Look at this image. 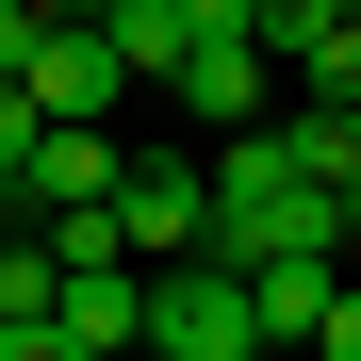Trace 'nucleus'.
<instances>
[{"label": "nucleus", "mask_w": 361, "mask_h": 361, "mask_svg": "<svg viewBox=\"0 0 361 361\" xmlns=\"http://www.w3.org/2000/svg\"><path fill=\"white\" fill-rule=\"evenodd\" d=\"M115 230H132V263H197V230H214V164L132 148V164H115Z\"/></svg>", "instance_id": "4"}, {"label": "nucleus", "mask_w": 361, "mask_h": 361, "mask_svg": "<svg viewBox=\"0 0 361 361\" xmlns=\"http://www.w3.org/2000/svg\"><path fill=\"white\" fill-rule=\"evenodd\" d=\"M33 33H49V17H33V0H0V82H17V66H33Z\"/></svg>", "instance_id": "15"}, {"label": "nucleus", "mask_w": 361, "mask_h": 361, "mask_svg": "<svg viewBox=\"0 0 361 361\" xmlns=\"http://www.w3.org/2000/svg\"><path fill=\"white\" fill-rule=\"evenodd\" d=\"M345 17H361V0H247V33L279 49V66H312V49H329Z\"/></svg>", "instance_id": "11"}, {"label": "nucleus", "mask_w": 361, "mask_h": 361, "mask_svg": "<svg viewBox=\"0 0 361 361\" xmlns=\"http://www.w3.org/2000/svg\"><path fill=\"white\" fill-rule=\"evenodd\" d=\"M247 295H263V361H279V345H312V329H329L345 263H247Z\"/></svg>", "instance_id": "9"}, {"label": "nucleus", "mask_w": 361, "mask_h": 361, "mask_svg": "<svg viewBox=\"0 0 361 361\" xmlns=\"http://www.w3.org/2000/svg\"><path fill=\"white\" fill-rule=\"evenodd\" d=\"M180 115H197V132H263V115H279V49L247 33V0L197 17V49H180Z\"/></svg>", "instance_id": "3"}, {"label": "nucleus", "mask_w": 361, "mask_h": 361, "mask_svg": "<svg viewBox=\"0 0 361 361\" xmlns=\"http://www.w3.org/2000/svg\"><path fill=\"white\" fill-rule=\"evenodd\" d=\"M312 345H329V361H361V279L329 295V329H312ZM279 361H295V345H279Z\"/></svg>", "instance_id": "14"}, {"label": "nucleus", "mask_w": 361, "mask_h": 361, "mask_svg": "<svg viewBox=\"0 0 361 361\" xmlns=\"http://www.w3.org/2000/svg\"><path fill=\"white\" fill-rule=\"evenodd\" d=\"M279 148H295V180H312V197H361V115L295 99V115H279Z\"/></svg>", "instance_id": "10"}, {"label": "nucleus", "mask_w": 361, "mask_h": 361, "mask_svg": "<svg viewBox=\"0 0 361 361\" xmlns=\"http://www.w3.org/2000/svg\"><path fill=\"white\" fill-rule=\"evenodd\" d=\"M214 263H345L361 247V197H312L279 148V115L263 132H214V230H197Z\"/></svg>", "instance_id": "1"}, {"label": "nucleus", "mask_w": 361, "mask_h": 361, "mask_svg": "<svg viewBox=\"0 0 361 361\" xmlns=\"http://www.w3.org/2000/svg\"><path fill=\"white\" fill-rule=\"evenodd\" d=\"M33 17H115V0H33Z\"/></svg>", "instance_id": "16"}, {"label": "nucleus", "mask_w": 361, "mask_h": 361, "mask_svg": "<svg viewBox=\"0 0 361 361\" xmlns=\"http://www.w3.org/2000/svg\"><path fill=\"white\" fill-rule=\"evenodd\" d=\"M197 17H214V0H115V66H132V82H180V49H197Z\"/></svg>", "instance_id": "8"}, {"label": "nucleus", "mask_w": 361, "mask_h": 361, "mask_svg": "<svg viewBox=\"0 0 361 361\" xmlns=\"http://www.w3.org/2000/svg\"><path fill=\"white\" fill-rule=\"evenodd\" d=\"M33 132H49V99H33V82H0V164H33Z\"/></svg>", "instance_id": "12"}, {"label": "nucleus", "mask_w": 361, "mask_h": 361, "mask_svg": "<svg viewBox=\"0 0 361 361\" xmlns=\"http://www.w3.org/2000/svg\"><path fill=\"white\" fill-rule=\"evenodd\" d=\"M49 329H66V345H148V263H66V295H49Z\"/></svg>", "instance_id": "6"}, {"label": "nucleus", "mask_w": 361, "mask_h": 361, "mask_svg": "<svg viewBox=\"0 0 361 361\" xmlns=\"http://www.w3.org/2000/svg\"><path fill=\"white\" fill-rule=\"evenodd\" d=\"M115 164H132L115 132H33V164H17V197H33V214H99V197H115Z\"/></svg>", "instance_id": "7"}, {"label": "nucleus", "mask_w": 361, "mask_h": 361, "mask_svg": "<svg viewBox=\"0 0 361 361\" xmlns=\"http://www.w3.org/2000/svg\"><path fill=\"white\" fill-rule=\"evenodd\" d=\"M0 329H17V312H0Z\"/></svg>", "instance_id": "17"}, {"label": "nucleus", "mask_w": 361, "mask_h": 361, "mask_svg": "<svg viewBox=\"0 0 361 361\" xmlns=\"http://www.w3.org/2000/svg\"><path fill=\"white\" fill-rule=\"evenodd\" d=\"M0 361H99V345H66V329L33 312V329H0Z\"/></svg>", "instance_id": "13"}, {"label": "nucleus", "mask_w": 361, "mask_h": 361, "mask_svg": "<svg viewBox=\"0 0 361 361\" xmlns=\"http://www.w3.org/2000/svg\"><path fill=\"white\" fill-rule=\"evenodd\" d=\"M148 345L164 361H263V295H247V263H148Z\"/></svg>", "instance_id": "2"}, {"label": "nucleus", "mask_w": 361, "mask_h": 361, "mask_svg": "<svg viewBox=\"0 0 361 361\" xmlns=\"http://www.w3.org/2000/svg\"><path fill=\"white\" fill-rule=\"evenodd\" d=\"M17 82L49 99V132H115V99H132V66H115V33H99V17H49Z\"/></svg>", "instance_id": "5"}]
</instances>
